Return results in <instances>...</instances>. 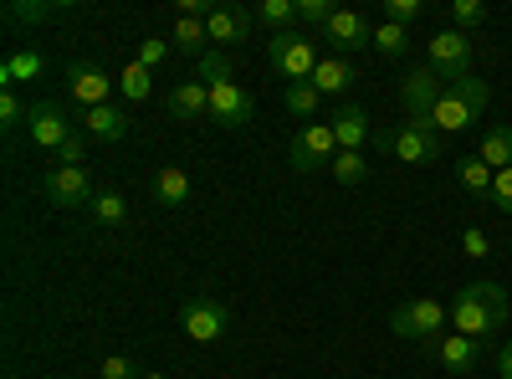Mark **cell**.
I'll list each match as a JSON object with an SVG mask.
<instances>
[{
  "label": "cell",
  "instance_id": "obj_1",
  "mask_svg": "<svg viewBox=\"0 0 512 379\" xmlns=\"http://www.w3.org/2000/svg\"><path fill=\"white\" fill-rule=\"evenodd\" d=\"M502 323H507V287L502 282L482 277V282L456 287V298H451V333H466V339L487 344Z\"/></svg>",
  "mask_w": 512,
  "mask_h": 379
},
{
  "label": "cell",
  "instance_id": "obj_2",
  "mask_svg": "<svg viewBox=\"0 0 512 379\" xmlns=\"http://www.w3.org/2000/svg\"><path fill=\"white\" fill-rule=\"evenodd\" d=\"M195 77L210 88V123H216V129H246L251 113H256V98L231 77L226 52H205L195 62Z\"/></svg>",
  "mask_w": 512,
  "mask_h": 379
},
{
  "label": "cell",
  "instance_id": "obj_3",
  "mask_svg": "<svg viewBox=\"0 0 512 379\" xmlns=\"http://www.w3.org/2000/svg\"><path fill=\"white\" fill-rule=\"evenodd\" d=\"M487 103H492V88H487V82L472 72V77L451 82V88L436 98L431 123H425V129H431V134H461V129H472V123H482Z\"/></svg>",
  "mask_w": 512,
  "mask_h": 379
},
{
  "label": "cell",
  "instance_id": "obj_4",
  "mask_svg": "<svg viewBox=\"0 0 512 379\" xmlns=\"http://www.w3.org/2000/svg\"><path fill=\"white\" fill-rule=\"evenodd\" d=\"M267 62H272V72L277 77H287V82H313V72H318V36H303V31H277L272 41H267Z\"/></svg>",
  "mask_w": 512,
  "mask_h": 379
},
{
  "label": "cell",
  "instance_id": "obj_5",
  "mask_svg": "<svg viewBox=\"0 0 512 379\" xmlns=\"http://www.w3.org/2000/svg\"><path fill=\"white\" fill-rule=\"evenodd\" d=\"M446 323H451V303H441V298H410V303H400V308L390 313V328L400 333V339L425 344V349L441 339Z\"/></svg>",
  "mask_w": 512,
  "mask_h": 379
},
{
  "label": "cell",
  "instance_id": "obj_6",
  "mask_svg": "<svg viewBox=\"0 0 512 379\" xmlns=\"http://www.w3.org/2000/svg\"><path fill=\"white\" fill-rule=\"evenodd\" d=\"M472 36L466 31H456V26H441L436 36H431V47H425V67H431L446 88L451 82H461V77H472Z\"/></svg>",
  "mask_w": 512,
  "mask_h": 379
},
{
  "label": "cell",
  "instance_id": "obj_7",
  "mask_svg": "<svg viewBox=\"0 0 512 379\" xmlns=\"http://www.w3.org/2000/svg\"><path fill=\"white\" fill-rule=\"evenodd\" d=\"M180 328H185L190 344H216V339H226V328H231L226 298H216V292H195V298H185Z\"/></svg>",
  "mask_w": 512,
  "mask_h": 379
},
{
  "label": "cell",
  "instance_id": "obj_8",
  "mask_svg": "<svg viewBox=\"0 0 512 379\" xmlns=\"http://www.w3.org/2000/svg\"><path fill=\"white\" fill-rule=\"evenodd\" d=\"M318 41L328 47V57H354V52L374 47V26H369V16H364V11L338 6V11H333V21L318 31Z\"/></svg>",
  "mask_w": 512,
  "mask_h": 379
},
{
  "label": "cell",
  "instance_id": "obj_9",
  "mask_svg": "<svg viewBox=\"0 0 512 379\" xmlns=\"http://www.w3.org/2000/svg\"><path fill=\"white\" fill-rule=\"evenodd\" d=\"M374 144H379L384 154H395L400 164H436V159H441V134L415 129V123H400V129H379Z\"/></svg>",
  "mask_w": 512,
  "mask_h": 379
},
{
  "label": "cell",
  "instance_id": "obj_10",
  "mask_svg": "<svg viewBox=\"0 0 512 379\" xmlns=\"http://www.w3.org/2000/svg\"><path fill=\"white\" fill-rule=\"evenodd\" d=\"M338 154V139H333V123H303L287 144V164L297 175H313L318 164H333Z\"/></svg>",
  "mask_w": 512,
  "mask_h": 379
},
{
  "label": "cell",
  "instance_id": "obj_11",
  "mask_svg": "<svg viewBox=\"0 0 512 379\" xmlns=\"http://www.w3.org/2000/svg\"><path fill=\"white\" fill-rule=\"evenodd\" d=\"M446 93V82L431 72V67H410L405 77H400V103H405V123H415V129H425L431 123V108H436V98Z\"/></svg>",
  "mask_w": 512,
  "mask_h": 379
},
{
  "label": "cell",
  "instance_id": "obj_12",
  "mask_svg": "<svg viewBox=\"0 0 512 379\" xmlns=\"http://www.w3.org/2000/svg\"><path fill=\"white\" fill-rule=\"evenodd\" d=\"M41 190H47L52 205H67V210H88L93 205V175H88V164H57V170L41 180Z\"/></svg>",
  "mask_w": 512,
  "mask_h": 379
},
{
  "label": "cell",
  "instance_id": "obj_13",
  "mask_svg": "<svg viewBox=\"0 0 512 379\" xmlns=\"http://www.w3.org/2000/svg\"><path fill=\"white\" fill-rule=\"evenodd\" d=\"M113 88H118V77H108V72L93 67V62H72V67H67V93H72V103H82V113L113 103Z\"/></svg>",
  "mask_w": 512,
  "mask_h": 379
},
{
  "label": "cell",
  "instance_id": "obj_14",
  "mask_svg": "<svg viewBox=\"0 0 512 379\" xmlns=\"http://www.w3.org/2000/svg\"><path fill=\"white\" fill-rule=\"evenodd\" d=\"M31 144H41V149H52V154H62L67 144H72V118L62 113V103H31Z\"/></svg>",
  "mask_w": 512,
  "mask_h": 379
},
{
  "label": "cell",
  "instance_id": "obj_15",
  "mask_svg": "<svg viewBox=\"0 0 512 379\" xmlns=\"http://www.w3.org/2000/svg\"><path fill=\"white\" fill-rule=\"evenodd\" d=\"M251 21H256V11H246V6H216V11L205 16L210 47H216V52H226V47H241V41L251 36Z\"/></svg>",
  "mask_w": 512,
  "mask_h": 379
},
{
  "label": "cell",
  "instance_id": "obj_16",
  "mask_svg": "<svg viewBox=\"0 0 512 379\" xmlns=\"http://www.w3.org/2000/svg\"><path fill=\"white\" fill-rule=\"evenodd\" d=\"M431 354L441 359L446 374H472V369L482 364V344L466 339V333H441V339L431 344Z\"/></svg>",
  "mask_w": 512,
  "mask_h": 379
},
{
  "label": "cell",
  "instance_id": "obj_17",
  "mask_svg": "<svg viewBox=\"0 0 512 379\" xmlns=\"http://www.w3.org/2000/svg\"><path fill=\"white\" fill-rule=\"evenodd\" d=\"M149 195H154L159 205H169V210H180V205H190L195 185H190V175L180 170V164H159L154 180H149Z\"/></svg>",
  "mask_w": 512,
  "mask_h": 379
},
{
  "label": "cell",
  "instance_id": "obj_18",
  "mask_svg": "<svg viewBox=\"0 0 512 379\" xmlns=\"http://www.w3.org/2000/svg\"><path fill=\"white\" fill-rule=\"evenodd\" d=\"M333 139H338V149H364L369 139H374V129H369V113L359 108V103H344L333 118Z\"/></svg>",
  "mask_w": 512,
  "mask_h": 379
},
{
  "label": "cell",
  "instance_id": "obj_19",
  "mask_svg": "<svg viewBox=\"0 0 512 379\" xmlns=\"http://www.w3.org/2000/svg\"><path fill=\"white\" fill-rule=\"evenodd\" d=\"M164 108L175 113V118H185V123H195V118H210V88H205L200 77H190V82H180V88H169Z\"/></svg>",
  "mask_w": 512,
  "mask_h": 379
},
{
  "label": "cell",
  "instance_id": "obj_20",
  "mask_svg": "<svg viewBox=\"0 0 512 379\" xmlns=\"http://www.w3.org/2000/svg\"><path fill=\"white\" fill-rule=\"evenodd\" d=\"M128 118L123 108H113V103H103V108H88L82 113V134L88 139H103V144H118V139H128Z\"/></svg>",
  "mask_w": 512,
  "mask_h": 379
},
{
  "label": "cell",
  "instance_id": "obj_21",
  "mask_svg": "<svg viewBox=\"0 0 512 379\" xmlns=\"http://www.w3.org/2000/svg\"><path fill=\"white\" fill-rule=\"evenodd\" d=\"M169 47H175L180 57H190V62H200L205 52H216V47H210V31H205V16H175Z\"/></svg>",
  "mask_w": 512,
  "mask_h": 379
},
{
  "label": "cell",
  "instance_id": "obj_22",
  "mask_svg": "<svg viewBox=\"0 0 512 379\" xmlns=\"http://www.w3.org/2000/svg\"><path fill=\"white\" fill-rule=\"evenodd\" d=\"M354 82H359V67H354V57H323V62H318V72H313V88H318L323 98L349 93Z\"/></svg>",
  "mask_w": 512,
  "mask_h": 379
},
{
  "label": "cell",
  "instance_id": "obj_23",
  "mask_svg": "<svg viewBox=\"0 0 512 379\" xmlns=\"http://www.w3.org/2000/svg\"><path fill=\"white\" fill-rule=\"evenodd\" d=\"M67 11H72L67 0H11L6 21H11V26H41V21H57V16H67Z\"/></svg>",
  "mask_w": 512,
  "mask_h": 379
},
{
  "label": "cell",
  "instance_id": "obj_24",
  "mask_svg": "<svg viewBox=\"0 0 512 379\" xmlns=\"http://www.w3.org/2000/svg\"><path fill=\"white\" fill-rule=\"evenodd\" d=\"M477 159L492 164V170H512V123H492V129L482 134Z\"/></svg>",
  "mask_w": 512,
  "mask_h": 379
},
{
  "label": "cell",
  "instance_id": "obj_25",
  "mask_svg": "<svg viewBox=\"0 0 512 379\" xmlns=\"http://www.w3.org/2000/svg\"><path fill=\"white\" fill-rule=\"evenodd\" d=\"M41 72H47V62H41L31 47H16L6 57V67H0V88H16V82H36Z\"/></svg>",
  "mask_w": 512,
  "mask_h": 379
},
{
  "label": "cell",
  "instance_id": "obj_26",
  "mask_svg": "<svg viewBox=\"0 0 512 379\" xmlns=\"http://www.w3.org/2000/svg\"><path fill=\"white\" fill-rule=\"evenodd\" d=\"M456 180H461L466 195H492L497 170H492V164H482L477 154H466V159H456Z\"/></svg>",
  "mask_w": 512,
  "mask_h": 379
},
{
  "label": "cell",
  "instance_id": "obj_27",
  "mask_svg": "<svg viewBox=\"0 0 512 379\" xmlns=\"http://www.w3.org/2000/svg\"><path fill=\"white\" fill-rule=\"evenodd\" d=\"M118 93H123L128 103H144V98L154 93V72L139 67V62H128V67L118 72Z\"/></svg>",
  "mask_w": 512,
  "mask_h": 379
},
{
  "label": "cell",
  "instance_id": "obj_28",
  "mask_svg": "<svg viewBox=\"0 0 512 379\" xmlns=\"http://www.w3.org/2000/svg\"><path fill=\"white\" fill-rule=\"evenodd\" d=\"M328 170H333V180H338V185H364V180H369V164H364V154H359V149H338Z\"/></svg>",
  "mask_w": 512,
  "mask_h": 379
},
{
  "label": "cell",
  "instance_id": "obj_29",
  "mask_svg": "<svg viewBox=\"0 0 512 379\" xmlns=\"http://www.w3.org/2000/svg\"><path fill=\"white\" fill-rule=\"evenodd\" d=\"M374 52L400 62V57L410 52V31H405V26H395V21H379V26H374Z\"/></svg>",
  "mask_w": 512,
  "mask_h": 379
},
{
  "label": "cell",
  "instance_id": "obj_30",
  "mask_svg": "<svg viewBox=\"0 0 512 379\" xmlns=\"http://www.w3.org/2000/svg\"><path fill=\"white\" fill-rule=\"evenodd\" d=\"M88 216H93L98 226H123V221H128V200L113 195V190H98L93 205H88Z\"/></svg>",
  "mask_w": 512,
  "mask_h": 379
},
{
  "label": "cell",
  "instance_id": "obj_31",
  "mask_svg": "<svg viewBox=\"0 0 512 379\" xmlns=\"http://www.w3.org/2000/svg\"><path fill=\"white\" fill-rule=\"evenodd\" d=\"M256 21H267L272 36L277 31H292L297 26V0H262V6H256Z\"/></svg>",
  "mask_w": 512,
  "mask_h": 379
},
{
  "label": "cell",
  "instance_id": "obj_32",
  "mask_svg": "<svg viewBox=\"0 0 512 379\" xmlns=\"http://www.w3.org/2000/svg\"><path fill=\"white\" fill-rule=\"evenodd\" d=\"M318 103H323V93L313 88V82H292V88H287V113L292 118H313Z\"/></svg>",
  "mask_w": 512,
  "mask_h": 379
},
{
  "label": "cell",
  "instance_id": "obj_33",
  "mask_svg": "<svg viewBox=\"0 0 512 379\" xmlns=\"http://www.w3.org/2000/svg\"><path fill=\"white\" fill-rule=\"evenodd\" d=\"M26 118H31V108L21 103V93H16V88H0V129L11 134L16 123H26Z\"/></svg>",
  "mask_w": 512,
  "mask_h": 379
},
{
  "label": "cell",
  "instance_id": "obj_34",
  "mask_svg": "<svg viewBox=\"0 0 512 379\" xmlns=\"http://www.w3.org/2000/svg\"><path fill=\"white\" fill-rule=\"evenodd\" d=\"M451 21H456V31L472 36V26L487 21V6H482V0H451Z\"/></svg>",
  "mask_w": 512,
  "mask_h": 379
},
{
  "label": "cell",
  "instance_id": "obj_35",
  "mask_svg": "<svg viewBox=\"0 0 512 379\" xmlns=\"http://www.w3.org/2000/svg\"><path fill=\"white\" fill-rule=\"evenodd\" d=\"M333 11H338L333 0H297V26H318L323 31L333 21Z\"/></svg>",
  "mask_w": 512,
  "mask_h": 379
},
{
  "label": "cell",
  "instance_id": "obj_36",
  "mask_svg": "<svg viewBox=\"0 0 512 379\" xmlns=\"http://www.w3.org/2000/svg\"><path fill=\"white\" fill-rule=\"evenodd\" d=\"M425 16V0H384V21H395V26H410Z\"/></svg>",
  "mask_w": 512,
  "mask_h": 379
},
{
  "label": "cell",
  "instance_id": "obj_37",
  "mask_svg": "<svg viewBox=\"0 0 512 379\" xmlns=\"http://www.w3.org/2000/svg\"><path fill=\"white\" fill-rule=\"evenodd\" d=\"M461 251H466L472 262H487V257H492V241H487V231H482V226H466V231H461Z\"/></svg>",
  "mask_w": 512,
  "mask_h": 379
},
{
  "label": "cell",
  "instance_id": "obj_38",
  "mask_svg": "<svg viewBox=\"0 0 512 379\" xmlns=\"http://www.w3.org/2000/svg\"><path fill=\"white\" fill-rule=\"evenodd\" d=\"M492 210H502V216L512 221V170H497V180H492Z\"/></svg>",
  "mask_w": 512,
  "mask_h": 379
},
{
  "label": "cell",
  "instance_id": "obj_39",
  "mask_svg": "<svg viewBox=\"0 0 512 379\" xmlns=\"http://www.w3.org/2000/svg\"><path fill=\"white\" fill-rule=\"evenodd\" d=\"M169 52H175V47H169V41H159V36H149V41H139V57H134V62L154 72V67H159V62H164Z\"/></svg>",
  "mask_w": 512,
  "mask_h": 379
},
{
  "label": "cell",
  "instance_id": "obj_40",
  "mask_svg": "<svg viewBox=\"0 0 512 379\" xmlns=\"http://www.w3.org/2000/svg\"><path fill=\"white\" fill-rule=\"evenodd\" d=\"M98 379H139V369H134V359H123V354H108V359L98 364Z\"/></svg>",
  "mask_w": 512,
  "mask_h": 379
},
{
  "label": "cell",
  "instance_id": "obj_41",
  "mask_svg": "<svg viewBox=\"0 0 512 379\" xmlns=\"http://www.w3.org/2000/svg\"><path fill=\"white\" fill-rule=\"evenodd\" d=\"M497 379H512V339L497 349Z\"/></svg>",
  "mask_w": 512,
  "mask_h": 379
},
{
  "label": "cell",
  "instance_id": "obj_42",
  "mask_svg": "<svg viewBox=\"0 0 512 379\" xmlns=\"http://www.w3.org/2000/svg\"><path fill=\"white\" fill-rule=\"evenodd\" d=\"M139 379H169V374H159V369H149V374H139Z\"/></svg>",
  "mask_w": 512,
  "mask_h": 379
}]
</instances>
